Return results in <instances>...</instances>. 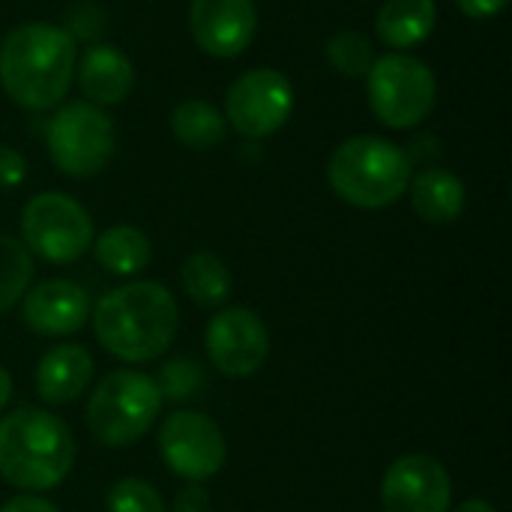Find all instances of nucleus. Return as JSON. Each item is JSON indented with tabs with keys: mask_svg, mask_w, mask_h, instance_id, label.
I'll return each mask as SVG.
<instances>
[{
	"mask_svg": "<svg viewBox=\"0 0 512 512\" xmlns=\"http://www.w3.org/2000/svg\"><path fill=\"white\" fill-rule=\"evenodd\" d=\"M75 63V36L48 21L18 24L0 42V84L30 111H48L69 93Z\"/></svg>",
	"mask_w": 512,
	"mask_h": 512,
	"instance_id": "nucleus-1",
	"label": "nucleus"
},
{
	"mask_svg": "<svg viewBox=\"0 0 512 512\" xmlns=\"http://www.w3.org/2000/svg\"><path fill=\"white\" fill-rule=\"evenodd\" d=\"M180 312L159 282H126L108 291L93 309L99 345L123 363H147L165 354L177 336Z\"/></svg>",
	"mask_w": 512,
	"mask_h": 512,
	"instance_id": "nucleus-2",
	"label": "nucleus"
},
{
	"mask_svg": "<svg viewBox=\"0 0 512 512\" xmlns=\"http://www.w3.org/2000/svg\"><path fill=\"white\" fill-rule=\"evenodd\" d=\"M75 465L69 426L42 408H18L0 420V477L21 492L60 486Z\"/></svg>",
	"mask_w": 512,
	"mask_h": 512,
	"instance_id": "nucleus-3",
	"label": "nucleus"
},
{
	"mask_svg": "<svg viewBox=\"0 0 512 512\" xmlns=\"http://www.w3.org/2000/svg\"><path fill=\"white\" fill-rule=\"evenodd\" d=\"M414 177L408 150L381 135H354L342 141L330 162L327 180L333 192L360 210H384L396 204Z\"/></svg>",
	"mask_w": 512,
	"mask_h": 512,
	"instance_id": "nucleus-4",
	"label": "nucleus"
},
{
	"mask_svg": "<svg viewBox=\"0 0 512 512\" xmlns=\"http://www.w3.org/2000/svg\"><path fill=\"white\" fill-rule=\"evenodd\" d=\"M162 411L156 381L135 372L117 369L105 375L87 399V426L105 447H129L144 438Z\"/></svg>",
	"mask_w": 512,
	"mask_h": 512,
	"instance_id": "nucleus-5",
	"label": "nucleus"
},
{
	"mask_svg": "<svg viewBox=\"0 0 512 512\" xmlns=\"http://www.w3.org/2000/svg\"><path fill=\"white\" fill-rule=\"evenodd\" d=\"M366 93L372 114L390 129H414L423 123L438 99V78L426 60L390 51L366 72Z\"/></svg>",
	"mask_w": 512,
	"mask_h": 512,
	"instance_id": "nucleus-6",
	"label": "nucleus"
},
{
	"mask_svg": "<svg viewBox=\"0 0 512 512\" xmlns=\"http://www.w3.org/2000/svg\"><path fill=\"white\" fill-rule=\"evenodd\" d=\"M48 153L51 162L69 177L99 174L117 147V132L111 117L93 102H69L48 123Z\"/></svg>",
	"mask_w": 512,
	"mask_h": 512,
	"instance_id": "nucleus-7",
	"label": "nucleus"
},
{
	"mask_svg": "<svg viewBox=\"0 0 512 512\" xmlns=\"http://www.w3.org/2000/svg\"><path fill=\"white\" fill-rule=\"evenodd\" d=\"M21 243L48 264H72L93 243L90 213L63 192H42L24 204Z\"/></svg>",
	"mask_w": 512,
	"mask_h": 512,
	"instance_id": "nucleus-8",
	"label": "nucleus"
},
{
	"mask_svg": "<svg viewBox=\"0 0 512 512\" xmlns=\"http://www.w3.org/2000/svg\"><path fill=\"white\" fill-rule=\"evenodd\" d=\"M294 111V87L279 69H249L243 72L225 96V123H231L243 138H267L279 132Z\"/></svg>",
	"mask_w": 512,
	"mask_h": 512,
	"instance_id": "nucleus-9",
	"label": "nucleus"
},
{
	"mask_svg": "<svg viewBox=\"0 0 512 512\" xmlns=\"http://www.w3.org/2000/svg\"><path fill=\"white\" fill-rule=\"evenodd\" d=\"M159 453L177 477L201 483L222 471L228 447L222 429L210 417L198 411H174L159 426Z\"/></svg>",
	"mask_w": 512,
	"mask_h": 512,
	"instance_id": "nucleus-10",
	"label": "nucleus"
},
{
	"mask_svg": "<svg viewBox=\"0 0 512 512\" xmlns=\"http://www.w3.org/2000/svg\"><path fill=\"white\" fill-rule=\"evenodd\" d=\"M204 348L213 369L228 378H249L267 363L270 333L252 309L228 306L210 318L204 330Z\"/></svg>",
	"mask_w": 512,
	"mask_h": 512,
	"instance_id": "nucleus-11",
	"label": "nucleus"
},
{
	"mask_svg": "<svg viewBox=\"0 0 512 512\" xmlns=\"http://www.w3.org/2000/svg\"><path fill=\"white\" fill-rule=\"evenodd\" d=\"M381 504L384 512H450V474L438 459L408 453L387 468L381 480Z\"/></svg>",
	"mask_w": 512,
	"mask_h": 512,
	"instance_id": "nucleus-12",
	"label": "nucleus"
},
{
	"mask_svg": "<svg viewBox=\"0 0 512 512\" xmlns=\"http://www.w3.org/2000/svg\"><path fill=\"white\" fill-rule=\"evenodd\" d=\"M192 39L210 57L243 54L258 27L255 0H192L189 6Z\"/></svg>",
	"mask_w": 512,
	"mask_h": 512,
	"instance_id": "nucleus-13",
	"label": "nucleus"
},
{
	"mask_svg": "<svg viewBox=\"0 0 512 512\" xmlns=\"http://www.w3.org/2000/svg\"><path fill=\"white\" fill-rule=\"evenodd\" d=\"M90 318L87 291L69 279H45L21 297V321L39 336H72Z\"/></svg>",
	"mask_w": 512,
	"mask_h": 512,
	"instance_id": "nucleus-14",
	"label": "nucleus"
},
{
	"mask_svg": "<svg viewBox=\"0 0 512 512\" xmlns=\"http://www.w3.org/2000/svg\"><path fill=\"white\" fill-rule=\"evenodd\" d=\"M75 75L81 81V90H84L87 102H93L99 108L123 102L132 93V84H135L132 60L120 48H114L108 42L90 45L81 54V60L75 63Z\"/></svg>",
	"mask_w": 512,
	"mask_h": 512,
	"instance_id": "nucleus-15",
	"label": "nucleus"
},
{
	"mask_svg": "<svg viewBox=\"0 0 512 512\" xmlns=\"http://www.w3.org/2000/svg\"><path fill=\"white\" fill-rule=\"evenodd\" d=\"M93 378V357L81 345H54L36 366V393L48 405L75 402Z\"/></svg>",
	"mask_w": 512,
	"mask_h": 512,
	"instance_id": "nucleus-16",
	"label": "nucleus"
},
{
	"mask_svg": "<svg viewBox=\"0 0 512 512\" xmlns=\"http://www.w3.org/2000/svg\"><path fill=\"white\" fill-rule=\"evenodd\" d=\"M414 213L429 225H450L465 210V183L447 168H423L408 183Z\"/></svg>",
	"mask_w": 512,
	"mask_h": 512,
	"instance_id": "nucleus-17",
	"label": "nucleus"
},
{
	"mask_svg": "<svg viewBox=\"0 0 512 512\" xmlns=\"http://www.w3.org/2000/svg\"><path fill=\"white\" fill-rule=\"evenodd\" d=\"M438 6L435 0H384L375 15V30L393 51H408L426 42L435 30Z\"/></svg>",
	"mask_w": 512,
	"mask_h": 512,
	"instance_id": "nucleus-18",
	"label": "nucleus"
},
{
	"mask_svg": "<svg viewBox=\"0 0 512 512\" xmlns=\"http://www.w3.org/2000/svg\"><path fill=\"white\" fill-rule=\"evenodd\" d=\"M93 252L111 276H135L150 264V240L135 225H111L96 237Z\"/></svg>",
	"mask_w": 512,
	"mask_h": 512,
	"instance_id": "nucleus-19",
	"label": "nucleus"
},
{
	"mask_svg": "<svg viewBox=\"0 0 512 512\" xmlns=\"http://www.w3.org/2000/svg\"><path fill=\"white\" fill-rule=\"evenodd\" d=\"M180 282L201 309H216L231 294V270L213 252H192L180 267Z\"/></svg>",
	"mask_w": 512,
	"mask_h": 512,
	"instance_id": "nucleus-20",
	"label": "nucleus"
},
{
	"mask_svg": "<svg viewBox=\"0 0 512 512\" xmlns=\"http://www.w3.org/2000/svg\"><path fill=\"white\" fill-rule=\"evenodd\" d=\"M225 114L204 102V99H186L171 111V132L180 144L192 150H210L225 141Z\"/></svg>",
	"mask_w": 512,
	"mask_h": 512,
	"instance_id": "nucleus-21",
	"label": "nucleus"
},
{
	"mask_svg": "<svg viewBox=\"0 0 512 512\" xmlns=\"http://www.w3.org/2000/svg\"><path fill=\"white\" fill-rule=\"evenodd\" d=\"M33 255L15 237L0 234V315L9 312L30 288Z\"/></svg>",
	"mask_w": 512,
	"mask_h": 512,
	"instance_id": "nucleus-22",
	"label": "nucleus"
},
{
	"mask_svg": "<svg viewBox=\"0 0 512 512\" xmlns=\"http://www.w3.org/2000/svg\"><path fill=\"white\" fill-rule=\"evenodd\" d=\"M327 63L333 66V72L348 75V78L366 75L375 63L372 42L357 30H342V33L330 36V42H327Z\"/></svg>",
	"mask_w": 512,
	"mask_h": 512,
	"instance_id": "nucleus-23",
	"label": "nucleus"
},
{
	"mask_svg": "<svg viewBox=\"0 0 512 512\" xmlns=\"http://www.w3.org/2000/svg\"><path fill=\"white\" fill-rule=\"evenodd\" d=\"M207 378L201 372V366L189 357H177V360H168L156 378V390L162 396V402H189L195 399L201 390H204Z\"/></svg>",
	"mask_w": 512,
	"mask_h": 512,
	"instance_id": "nucleus-24",
	"label": "nucleus"
},
{
	"mask_svg": "<svg viewBox=\"0 0 512 512\" xmlns=\"http://www.w3.org/2000/svg\"><path fill=\"white\" fill-rule=\"evenodd\" d=\"M105 512H165V504L150 483L138 477H123L108 489Z\"/></svg>",
	"mask_w": 512,
	"mask_h": 512,
	"instance_id": "nucleus-25",
	"label": "nucleus"
},
{
	"mask_svg": "<svg viewBox=\"0 0 512 512\" xmlns=\"http://www.w3.org/2000/svg\"><path fill=\"white\" fill-rule=\"evenodd\" d=\"M24 177H27V159L12 147H0V189H15L24 183Z\"/></svg>",
	"mask_w": 512,
	"mask_h": 512,
	"instance_id": "nucleus-26",
	"label": "nucleus"
},
{
	"mask_svg": "<svg viewBox=\"0 0 512 512\" xmlns=\"http://www.w3.org/2000/svg\"><path fill=\"white\" fill-rule=\"evenodd\" d=\"M174 512H210V495L198 483L183 486L174 495Z\"/></svg>",
	"mask_w": 512,
	"mask_h": 512,
	"instance_id": "nucleus-27",
	"label": "nucleus"
},
{
	"mask_svg": "<svg viewBox=\"0 0 512 512\" xmlns=\"http://www.w3.org/2000/svg\"><path fill=\"white\" fill-rule=\"evenodd\" d=\"M0 512H60L48 498H39V495H30V492H24V495H18V498H9Z\"/></svg>",
	"mask_w": 512,
	"mask_h": 512,
	"instance_id": "nucleus-28",
	"label": "nucleus"
},
{
	"mask_svg": "<svg viewBox=\"0 0 512 512\" xmlns=\"http://www.w3.org/2000/svg\"><path fill=\"white\" fill-rule=\"evenodd\" d=\"M507 3H510V0H456V6H459L468 18H474V21H486V18L498 15Z\"/></svg>",
	"mask_w": 512,
	"mask_h": 512,
	"instance_id": "nucleus-29",
	"label": "nucleus"
},
{
	"mask_svg": "<svg viewBox=\"0 0 512 512\" xmlns=\"http://www.w3.org/2000/svg\"><path fill=\"white\" fill-rule=\"evenodd\" d=\"M438 153H441V147L435 144V138H432V135H420V138H414L408 159H411V165H414V162H429V159H435Z\"/></svg>",
	"mask_w": 512,
	"mask_h": 512,
	"instance_id": "nucleus-30",
	"label": "nucleus"
},
{
	"mask_svg": "<svg viewBox=\"0 0 512 512\" xmlns=\"http://www.w3.org/2000/svg\"><path fill=\"white\" fill-rule=\"evenodd\" d=\"M453 512H498L489 501H483V498H471V501H465V504H459Z\"/></svg>",
	"mask_w": 512,
	"mask_h": 512,
	"instance_id": "nucleus-31",
	"label": "nucleus"
},
{
	"mask_svg": "<svg viewBox=\"0 0 512 512\" xmlns=\"http://www.w3.org/2000/svg\"><path fill=\"white\" fill-rule=\"evenodd\" d=\"M9 399H12V378H9V372L0 366V411L9 405Z\"/></svg>",
	"mask_w": 512,
	"mask_h": 512,
	"instance_id": "nucleus-32",
	"label": "nucleus"
}]
</instances>
